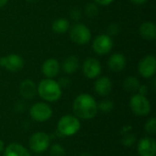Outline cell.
Returning <instances> with one entry per match:
<instances>
[{"instance_id": "34", "label": "cell", "mask_w": 156, "mask_h": 156, "mask_svg": "<svg viewBox=\"0 0 156 156\" xmlns=\"http://www.w3.org/2000/svg\"><path fill=\"white\" fill-rule=\"evenodd\" d=\"M9 0H0V8L4 7L7 3H8Z\"/></svg>"}, {"instance_id": "22", "label": "cell", "mask_w": 156, "mask_h": 156, "mask_svg": "<svg viewBox=\"0 0 156 156\" xmlns=\"http://www.w3.org/2000/svg\"><path fill=\"white\" fill-rule=\"evenodd\" d=\"M99 5L96 3H89L85 6V15L90 18H94L99 15Z\"/></svg>"}, {"instance_id": "30", "label": "cell", "mask_w": 156, "mask_h": 156, "mask_svg": "<svg viewBox=\"0 0 156 156\" xmlns=\"http://www.w3.org/2000/svg\"><path fill=\"white\" fill-rule=\"evenodd\" d=\"M95 3L98 5H102V6H106V5H111L114 0H94Z\"/></svg>"}, {"instance_id": "10", "label": "cell", "mask_w": 156, "mask_h": 156, "mask_svg": "<svg viewBox=\"0 0 156 156\" xmlns=\"http://www.w3.org/2000/svg\"><path fill=\"white\" fill-rule=\"evenodd\" d=\"M112 48H113L112 38L107 34H101L97 36L92 42L93 51L101 56L110 53Z\"/></svg>"}, {"instance_id": "27", "label": "cell", "mask_w": 156, "mask_h": 156, "mask_svg": "<svg viewBox=\"0 0 156 156\" xmlns=\"http://www.w3.org/2000/svg\"><path fill=\"white\" fill-rule=\"evenodd\" d=\"M119 32H120V27H118V25L112 24L108 27V34L107 35H109L110 37H112V36H116L117 34H119Z\"/></svg>"}, {"instance_id": "9", "label": "cell", "mask_w": 156, "mask_h": 156, "mask_svg": "<svg viewBox=\"0 0 156 156\" xmlns=\"http://www.w3.org/2000/svg\"><path fill=\"white\" fill-rule=\"evenodd\" d=\"M138 72L144 79H151L156 73V58L154 55H146L138 64Z\"/></svg>"}, {"instance_id": "17", "label": "cell", "mask_w": 156, "mask_h": 156, "mask_svg": "<svg viewBox=\"0 0 156 156\" xmlns=\"http://www.w3.org/2000/svg\"><path fill=\"white\" fill-rule=\"evenodd\" d=\"M4 156H31L26 147L18 143H11L4 150Z\"/></svg>"}, {"instance_id": "37", "label": "cell", "mask_w": 156, "mask_h": 156, "mask_svg": "<svg viewBox=\"0 0 156 156\" xmlns=\"http://www.w3.org/2000/svg\"><path fill=\"white\" fill-rule=\"evenodd\" d=\"M27 2H29V3H35V2H37V0H27Z\"/></svg>"}, {"instance_id": "19", "label": "cell", "mask_w": 156, "mask_h": 156, "mask_svg": "<svg viewBox=\"0 0 156 156\" xmlns=\"http://www.w3.org/2000/svg\"><path fill=\"white\" fill-rule=\"evenodd\" d=\"M61 67L66 74L71 75L78 70L80 67V59L75 55H69L64 59Z\"/></svg>"}, {"instance_id": "13", "label": "cell", "mask_w": 156, "mask_h": 156, "mask_svg": "<svg viewBox=\"0 0 156 156\" xmlns=\"http://www.w3.org/2000/svg\"><path fill=\"white\" fill-rule=\"evenodd\" d=\"M60 68V64L56 58H49L43 62L41 66V71L47 79H54L59 74Z\"/></svg>"}, {"instance_id": "26", "label": "cell", "mask_w": 156, "mask_h": 156, "mask_svg": "<svg viewBox=\"0 0 156 156\" xmlns=\"http://www.w3.org/2000/svg\"><path fill=\"white\" fill-rule=\"evenodd\" d=\"M136 142V137L132 134V133H126V134H123V138L122 140V143L124 146L126 147H131L133 146Z\"/></svg>"}, {"instance_id": "29", "label": "cell", "mask_w": 156, "mask_h": 156, "mask_svg": "<svg viewBox=\"0 0 156 156\" xmlns=\"http://www.w3.org/2000/svg\"><path fill=\"white\" fill-rule=\"evenodd\" d=\"M58 83L59 84V86L61 87V89H62V88H67V87H69V84H70V80H69V78L62 77V78H60V79L58 80Z\"/></svg>"}, {"instance_id": "16", "label": "cell", "mask_w": 156, "mask_h": 156, "mask_svg": "<svg viewBox=\"0 0 156 156\" xmlns=\"http://www.w3.org/2000/svg\"><path fill=\"white\" fill-rule=\"evenodd\" d=\"M126 57L122 53H113L108 58V67L113 72H120L126 67Z\"/></svg>"}, {"instance_id": "8", "label": "cell", "mask_w": 156, "mask_h": 156, "mask_svg": "<svg viewBox=\"0 0 156 156\" xmlns=\"http://www.w3.org/2000/svg\"><path fill=\"white\" fill-rule=\"evenodd\" d=\"M25 61L20 55L9 54L0 58V67L10 72H17L23 69Z\"/></svg>"}, {"instance_id": "31", "label": "cell", "mask_w": 156, "mask_h": 156, "mask_svg": "<svg viewBox=\"0 0 156 156\" xmlns=\"http://www.w3.org/2000/svg\"><path fill=\"white\" fill-rule=\"evenodd\" d=\"M138 93L139 94H142V95H146L147 91H148V88L146 85H140L139 89H138Z\"/></svg>"}, {"instance_id": "18", "label": "cell", "mask_w": 156, "mask_h": 156, "mask_svg": "<svg viewBox=\"0 0 156 156\" xmlns=\"http://www.w3.org/2000/svg\"><path fill=\"white\" fill-rule=\"evenodd\" d=\"M140 35L146 40H154L156 38V26L152 21L144 22L139 29Z\"/></svg>"}, {"instance_id": "21", "label": "cell", "mask_w": 156, "mask_h": 156, "mask_svg": "<svg viewBox=\"0 0 156 156\" xmlns=\"http://www.w3.org/2000/svg\"><path fill=\"white\" fill-rule=\"evenodd\" d=\"M140 81L136 77L133 76H129L127 77L124 81H123V88L125 90L129 92H135L138 90L140 87Z\"/></svg>"}, {"instance_id": "2", "label": "cell", "mask_w": 156, "mask_h": 156, "mask_svg": "<svg viewBox=\"0 0 156 156\" xmlns=\"http://www.w3.org/2000/svg\"><path fill=\"white\" fill-rule=\"evenodd\" d=\"M37 94L47 102H56L62 96V89L54 79H44L37 85Z\"/></svg>"}, {"instance_id": "12", "label": "cell", "mask_w": 156, "mask_h": 156, "mask_svg": "<svg viewBox=\"0 0 156 156\" xmlns=\"http://www.w3.org/2000/svg\"><path fill=\"white\" fill-rule=\"evenodd\" d=\"M137 152L140 156H156L155 140L152 137L142 138L138 143Z\"/></svg>"}, {"instance_id": "7", "label": "cell", "mask_w": 156, "mask_h": 156, "mask_svg": "<svg viewBox=\"0 0 156 156\" xmlns=\"http://www.w3.org/2000/svg\"><path fill=\"white\" fill-rule=\"evenodd\" d=\"M29 148L36 154L46 152L50 145V137L44 132H36L29 138Z\"/></svg>"}, {"instance_id": "20", "label": "cell", "mask_w": 156, "mask_h": 156, "mask_svg": "<svg viewBox=\"0 0 156 156\" xmlns=\"http://www.w3.org/2000/svg\"><path fill=\"white\" fill-rule=\"evenodd\" d=\"M69 27H70V25H69V20L64 17H58L55 19L51 25L52 31L57 34H64L67 31H69Z\"/></svg>"}, {"instance_id": "28", "label": "cell", "mask_w": 156, "mask_h": 156, "mask_svg": "<svg viewBox=\"0 0 156 156\" xmlns=\"http://www.w3.org/2000/svg\"><path fill=\"white\" fill-rule=\"evenodd\" d=\"M70 17L75 21L80 20V18L81 17V11L78 7H74L70 10Z\"/></svg>"}, {"instance_id": "33", "label": "cell", "mask_w": 156, "mask_h": 156, "mask_svg": "<svg viewBox=\"0 0 156 156\" xmlns=\"http://www.w3.org/2000/svg\"><path fill=\"white\" fill-rule=\"evenodd\" d=\"M133 4H136V5H143L144 3H146L148 0H131Z\"/></svg>"}, {"instance_id": "6", "label": "cell", "mask_w": 156, "mask_h": 156, "mask_svg": "<svg viewBox=\"0 0 156 156\" xmlns=\"http://www.w3.org/2000/svg\"><path fill=\"white\" fill-rule=\"evenodd\" d=\"M53 114L51 107L44 101L34 103L29 109V115L37 122H45L48 121Z\"/></svg>"}, {"instance_id": "14", "label": "cell", "mask_w": 156, "mask_h": 156, "mask_svg": "<svg viewBox=\"0 0 156 156\" xmlns=\"http://www.w3.org/2000/svg\"><path fill=\"white\" fill-rule=\"evenodd\" d=\"M18 90L20 96L25 100H32L37 94V89L36 83L29 79L21 81L18 87Z\"/></svg>"}, {"instance_id": "4", "label": "cell", "mask_w": 156, "mask_h": 156, "mask_svg": "<svg viewBox=\"0 0 156 156\" xmlns=\"http://www.w3.org/2000/svg\"><path fill=\"white\" fill-rule=\"evenodd\" d=\"M130 108L132 112L139 117L147 116L152 110L151 102L147 97L139 93L132 96L130 100Z\"/></svg>"}, {"instance_id": "36", "label": "cell", "mask_w": 156, "mask_h": 156, "mask_svg": "<svg viewBox=\"0 0 156 156\" xmlns=\"http://www.w3.org/2000/svg\"><path fill=\"white\" fill-rule=\"evenodd\" d=\"M79 156H92L90 154H89V153H82V154H80Z\"/></svg>"}, {"instance_id": "35", "label": "cell", "mask_w": 156, "mask_h": 156, "mask_svg": "<svg viewBox=\"0 0 156 156\" xmlns=\"http://www.w3.org/2000/svg\"><path fill=\"white\" fill-rule=\"evenodd\" d=\"M5 150V144L2 140H0V153H3Z\"/></svg>"}, {"instance_id": "32", "label": "cell", "mask_w": 156, "mask_h": 156, "mask_svg": "<svg viewBox=\"0 0 156 156\" xmlns=\"http://www.w3.org/2000/svg\"><path fill=\"white\" fill-rule=\"evenodd\" d=\"M15 109H16V111L17 112H22L24 111V109H25V107H24V104H23L22 102H20V101H18L17 103H16V106H15Z\"/></svg>"}, {"instance_id": "3", "label": "cell", "mask_w": 156, "mask_h": 156, "mask_svg": "<svg viewBox=\"0 0 156 156\" xmlns=\"http://www.w3.org/2000/svg\"><path fill=\"white\" fill-rule=\"evenodd\" d=\"M80 129V122L75 115L67 114L62 116L57 124V131L59 135L69 137L73 136Z\"/></svg>"}, {"instance_id": "25", "label": "cell", "mask_w": 156, "mask_h": 156, "mask_svg": "<svg viewBox=\"0 0 156 156\" xmlns=\"http://www.w3.org/2000/svg\"><path fill=\"white\" fill-rule=\"evenodd\" d=\"M144 130L147 134L154 135L156 133V118H150L144 124Z\"/></svg>"}, {"instance_id": "11", "label": "cell", "mask_w": 156, "mask_h": 156, "mask_svg": "<svg viewBox=\"0 0 156 156\" xmlns=\"http://www.w3.org/2000/svg\"><path fill=\"white\" fill-rule=\"evenodd\" d=\"M82 72L87 79H97L101 73V62L95 58H87L82 65Z\"/></svg>"}, {"instance_id": "23", "label": "cell", "mask_w": 156, "mask_h": 156, "mask_svg": "<svg viewBox=\"0 0 156 156\" xmlns=\"http://www.w3.org/2000/svg\"><path fill=\"white\" fill-rule=\"evenodd\" d=\"M114 104L113 101L109 100V99H104L102 101H101L98 104V110H100L101 112H104V113H109L113 110Z\"/></svg>"}, {"instance_id": "1", "label": "cell", "mask_w": 156, "mask_h": 156, "mask_svg": "<svg viewBox=\"0 0 156 156\" xmlns=\"http://www.w3.org/2000/svg\"><path fill=\"white\" fill-rule=\"evenodd\" d=\"M72 111L78 119L90 120L98 113V103L91 95L88 93H81L74 99Z\"/></svg>"}, {"instance_id": "24", "label": "cell", "mask_w": 156, "mask_h": 156, "mask_svg": "<svg viewBox=\"0 0 156 156\" xmlns=\"http://www.w3.org/2000/svg\"><path fill=\"white\" fill-rule=\"evenodd\" d=\"M49 154L50 156H65L66 151H65V148L61 144H54L51 145L49 149Z\"/></svg>"}, {"instance_id": "5", "label": "cell", "mask_w": 156, "mask_h": 156, "mask_svg": "<svg viewBox=\"0 0 156 156\" xmlns=\"http://www.w3.org/2000/svg\"><path fill=\"white\" fill-rule=\"evenodd\" d=\"M70 39L79 46L87 45L91 39V32L90 28L81 23H76L69 27Z\"/></svg>"}, {"instance_id": "15", "label": "cell", "mask_w": 156, "mask_h": 156, "mask_svg": "<svg viewBox=\"0 0 156 156\" xmlns=\"http://www.w3.org/2000/svg\"><path fill=\"white\" fill-rule=\"evenodd\" d=\"M112 82L109 77L102 76L96 79L94 82V90L98 95L101 97H106L112 92Z\"/></svg>"}]
</instances>
